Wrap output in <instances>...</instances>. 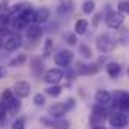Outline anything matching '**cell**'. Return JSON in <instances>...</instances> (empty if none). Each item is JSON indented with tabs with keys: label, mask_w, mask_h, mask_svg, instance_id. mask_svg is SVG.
Wrapping results in <instances>:
<instances>
[{
	"label": "cell",
	"mask_w": 129,
	"mask_h": 129,
	"mask_svg": "<svg viewBox=\"0 0 129 129\" xmlns=\"http://www.w3.org/2000/svg\"><path fill=\"white\" fill-rule=\"evenodd\" d=\"M108 120V109L105 106L100 105H94L91 109V115H90V123L93 127H99L102 126L105 121Z\"/></svg>",
	"instance_id": "cell-1"
},
{
	"label": "cell",
	"mask_w": 129,
	"mask_h": 129,
	"mask_svg": "<svg viewBox=\"0 0 129 129\" xmlns=\"http://www.w3.org/2000/svg\"><path fill=\"white\" fill-rule=\"evenodd\" d=\"M96 47H97V50H99L100 53L106 55V53H109V52L114 50V47H115V40H114L109 34H102V35H99L97 40H96Z\"/></svg>",
	"instance_id": "cell-2"
},
{
	"label": "cell",
	"mask_w": 129,
	"mask_h": 129,
	"mask_svg": "<svg viewBox=\"0 0 129 129\" xmlns=\"http://www.w3.org/2000/svg\"><path fill=\"white\" fill-rule=\"evenodd\" d=\"M21 46H23V38H21L20 34H17V32L8 34V35L3 38V49H5L6 52H15V50H18Z\"/></svg>",
	"instance_id": "cell-3"
},
{
	"label": "cell",
	"mask_w": 129,
	"mask_h": 129,
	"mask_svg": "<svg viewBox=\"0 0 129 129\" xmlns=\"http://www.w3.org/2000/svg\"><path fill=\"white\" fill-rule=\"evenodd\" d=\"M43 79L49 85H59V82L64 79V70L58 69V67L49 69V70H46L43 73Z\"/></svg>",
	"instance_id": "cell-4"
},
{
	"label": "cell",
	"mask_w": 129,
	"mask_h": 129,
	"mask_svg": "<svg viewBox=\"0 0 129 129\" xmlns=\"http://www.w3.org/2000/svg\"><path fill=\"white\" fill-rule=\"evenodd\" d=\"M108 123H109V126H112V129H123L127 126L129 118L126 114H123L120 111H114L108 115Z\"/></svg>",
	"instance_id": "cell-5"
},
{
	"label": "cell",
	"mask_w": 129,
	"mask_h": 129,
	"mask_svg": "<svg viewBox=\"0 0 129 129\" xmlns=\"http://www.w3.org/2000/svg\"><path fill=\"white\" fill-rule=\"evenodd\" d=\"M73 59H75V53L72 50H69V49L59 50L55 55V64L58 66V69H62V67L66 69V67H69L70 64L73 62Z\"/></svg>",
	"instance_id": "cell-6"
},
{
	"label": "cell",
	"mask_w": 129,
	"mask_h": 129,
	"mask_svg": "<svg viewBox=\"0 0 129 129\" xmlns=\"http://www.w3.org/2000/svg\"><path fill=\"white\" fill-rule=\"evenodd\" d=\"M105 21H106V26L108 27L118 29V27H121V24L124 21V15H121L118 11H109L108 15L105 17Z\"/></svg>",
	"instance_id": "cell-7"
},
{
	"label": "cell",
	"mask_w": 129,
	"mask_h": 129,
	"mask_svg": "<svg viewBox=\"0 0 129 129\" xmlns=\"http://www.w3.org/2000/svg\"><path fill=\"white\" fill-rule=\"evenodd\" d=\"M12 93L17 99H26L30 94V84L27 81H18L14 84Z\"/></svg>",
	"instance_id": "cell-8"
},
{
	"label": "cell",
	"mask_w": 129,
	"mask_h": 129,
	"mask_svg": "<svg viewBox=\"0 0 129 129\" xmlns=\"http://www.w3.org/2000/svg\"><path fill=\"white\" fill-rule=\"evenodd\" d=\"M69 111L66 108V105H64V102H56L53 103L50 108H49V117L53 118V120H61L64 118V115H66Z\"/></svg>",
	"instance_id": "cell-9"
},
{
	"label": "cell",
	"mask_w": 129,
	"mask_h": 129,
	"mask_svg": "<svg viewBox=\"0 0 129 129\" xmlns=\"http://www.w3.org/2000/svg\"><path fill=\"white\" fill-rule=\"evenodd\" d=\"M94 100H96V105H100V106L106 108L112 102V94L106 90H97L94 93Z\"/></svg>",
	"instance_id": "cell-10"
},
{
	"label": "cell",
	"mask_w": 129,
	"mask_h": 129,
	"mask_svg": "<svg viewBox=\"0 0 129 129\" xmlns=\"http://www.w3.org/2000/svg\"><path fill=\"white\" fill-rule=\"evenodd\" d=\"M75 11V2L73 0H61L56 6V12L58 15H69Z\"/></svg>",
	"instance_id": "cell-11"
},
{
	"label": "cell",
	"mask_w": 129,
	"mask_h": 129,
	"mask_svg": "<svg viewBox=\"0 0 129 129\" xmlns=\"http://www.w3.org/2000/svg\"><path fill=\"white\" fill-rule=\"evenodd\" d=\"M43 32H44L43 26L32 23V24H29V26L26 27V38H27V40H30V41L40 40V38H41V35H43Z\"/></svg>",
	"instance_id": "cell-12"
},
{
	"label": "cell",
	"mask_w": 129,
	"mask_h": 129,
	"mask_svg": "<svg viewBox=\"0 0 129 129\" xmlns=\"http://www.w3.org/2000/svg\"><path fill=\"white\" fill-rule=\"evenodd\" d=\"M112 102H115L117 108L121 111H129V93H117L112 96Z\"/></svg>",
	"instance_id": "cell-13"
},
{
	"label": "cell",
	"mask_w": 129,
	"mask_h": 129,
	"mask_svg": "<svg viewBox=\"0 0 129 129\" xmlns=\"http://www.w3.org/2000/svg\"><path fill=\"white\" fill-rule=\"evenodd\" d=\"M49 18H50V9H49V8H46V6H41V8H38V9L35 11L34 23L41 26V24L47 23V21H49Z\"/></svg>",
	"instance_id": "cell-14"
},
{
	"label": "cell",
	"mask_w": 129,
	"mask_h": 129,
	"mask_svg": "<svg viewBox=\"0 0 129 129\" xmlns=\"http://www.w3.org/2000/svg\"><path fill=\"white\" fill-rule=\"evenodd\" d=\"M30 72H32V75L37 76V78H40V76L44 73V61H43V58L34 56V58L30 59Z\"/></svg>",
	"instance_id": "cell-15"
},
{
	"label": "cell",
	"mask_w": 129,
	"mask_h": 129,
	"mask_svg": "<svg viewBox=\"0 0 129 129\" xmlns=\"http://www.w3.org/2000/svg\"><path fill=\"white\" fill-rule=\"evenodd\" d=\"M106 73H108L109 78L117 79V78L121 75V66H120L118 62H115V61H109V62L106 64Z\"/></svg>",
	"instance_id": "cell-16"
},
{
	"label": "cell",
	"mask_w": 129,
	"mask_h": 129,
	"mask_svg": "<svg viewBox=\"0 0 129 129\" xmlns=\"http://www.w3.org/2000/svg\"><path fill=\"white\" fill-rule=\"evenodd\" d=\"M14 99H15V96H14L12 90H3L2 94H0V103H2V106H5V108H8L12 103Z\"/></svg>",
	"instance_id": "cell-17"
},
{
	"label": "cell",
	"mask_w": 129,
	"mask_h": 129,
	"mask_svg": "<svg viewBox=\"0 0 129 129\" xmlns=\"http://www.w3.org/2000/svg\"><path fill=\"white\" fill-rule=\"evenodd\" d=\"M88 27H90L88 20H85V18L76 20V23H75V34L76 35H84V34H87Z\"/></svg>",
	"instance_id": "cell-18"
},
{
	"label": "cell",
	"mask_w": 129,
	"mask_h": 129,
	"mask_svg": "<svg viewBox=\"0 0 129 129\" xmlns=\"http://www.w3.org/2000/svg\"><path fill=\"white\" fill-rule=\"evenodd\" d=\"M27 61V55L26 53H17L11 61H9V67H21L24 66Z\"/></svg>",
	"instance_id": "cell-19"
},
{
	"label": "cell",
	"mask_w": 129,
	"mask_h": 129,
	"mask_svg": "<svg viewBox=\"0 0 129 129\" xmlns=\"http://www.w3.org/2000/svg\"><path fill=\"white\" fill-rule=\"evenodd\" d=\"M61 93H62V87L61 85H49L44 90V96H49V97H53V99L59 97Z\"/></svg>",
	"instance_id": "cell-20"
},
{
	"label": "cell",
	"mask_w": 129,
	"mask_h": 129,
	"mask_svg": "<svg viewBox=\"0 0 129 129\" xmlns=\"http://www.w3.org/2000/svg\"><path fill=\"white\" fill-rule=\"evenodd\" d=\"M20 109H21V102H20V99H14L12 100V103L6 108V111H8V114H12V115H15V114H18L20 112Z\"/></svg>",
	"instance_id": "cell-21"
},
{
	"label": "cell",
	"mask_w": 129,
	"mask_h": 129,
	"mask_svg": "<svg viewBox=\"0 0 129 129\" xmlns=\"http://www.w3.org/2000/svg\"><path fill=\"white\" fill-rule=\"evenodd\" d=\"M94 9H96V3H94V0H85V2L82 3V12H84V14L90 15V14H93V12H94Z\"/></svg>",
	"instance_id": "cell-22"
},
{
	"label": "cell",
	"mask_w": 129,
	"mask_h": 129,
	"mask_svg": "<svg viewBox=\"0 0 129 129\" xmlns=\"http://www.w3.org/2000/svg\"><path fill=\"white\" fill-rule=\"evenodd\" d=\"M117 40L120 41L121 46H127V44H129V30H127V29L120 30L118 35H117Z\"/></svg>",
	"instance_id": "cell-23"
},
{
	"label": "cell",
	"mask_w": 129,
	"mask_h": 129,
	"mask_svg": "<svg viewBox=\"0 0 129 129\" xmlns=\"http://www.w3.org/2000/svg\"><path fill=\"white\" fill-rule=\"evenodd\" d=\"M52 49H53V41H52V38H47V40L44 41L43 56H44V58H49V56H50V53H52Z\"/></svg>",
	"instance_id": "cell-24"
},
{
	"label": "cell",
	"mask_w": 129,
	"mask_h": 129,
	"mask_svg": "<svg viewBox=\"0 0 129 129\" xmlns=\"http://www.w3.org/2000/svg\"><path fill=\"white\" fill-rule=\"evenodd\" d=\"M24 127H26V118L24 117H17L11 124V129H24Z\"/></svg>",
	"instance_id": "cell-25"
},
{
	"label": "cell",
	"mask_w": 129,
	"mask_h": 129,
	"mask_svg": "<svg viewBox=\"0 0 129 129\" xmlns=\"http://www.w3.org/2000/svg\"><path fill=\"white\" fill-rule=\"evenodd\" d=\"M117 11L121 14V15H129V0H124V2H120L118 3V8H117Z\"/></svg>",
	"instance_id": "cell-26"
},
{
	"label": "cell",
	"mask_w": 129,
	"mask_h": 129,
	"mask_svg": "<svg viewBox=\"0 0 129 129\" xmlns=\"http://www.w3.org/2000/svg\"><path fill=\"white\" fill-rule=\"evenodd\" d=\"M44 103H46V96L41 93H37L34 96V105L35 106H44Z\"/></svg>",
	"instance_id": "cell-27"
},
{
	"label": "cell",
	"mask_w": 129,
	"mask_h": 129,
	"mask_svg": "<svg viewBox=\"0 0 129 129\" xmlns=\"http://www.w3.org/2000/svg\"><path fill=\"white\" fill-rule=\"evenodd\" d=\"M79 53H81L84 58H87V59L91 58V49H90L87 44H81V46H79Z\"/></svg>",
	"instance_id": "cell-28"
},
{
	"label": "cell",
	"mask_w": 129,
	"mask_h": 129,
	"mask_svg": "<svg viewBox=\"0 0 129 129\" xmlns=\"http://www.w3.org/2000/svg\"><path fill=\"white\" fill-rule=\"evenodd\" d=\"M66 43H67L69 46H76V43H78L76 34H75V32H72V34H66Z\"/></svg>",
	"instance_id": "cell-29"
},
{
	"label": "cell",
	"mask_w": 129,
	"mask_h": 129,
	"mask_svg": "<svg viewBox=\"0 0 129 129\" xmlns=\"http://www.w3.org/2000/svg\"><path fill=\"white\" fill-rule=\"evenodd\" d=\"M64 105H66L67 111H72V109L76 106V99H73V97H69L66 102H64Z\"/></svg>",
	"instance_id": "cell-30"
},
{
	"label": "cell",
	"mask_w": 129,
	"mask_h": 129,
	"mask_svg": "<svg viewBox=\"0 0 129 129\" xmlns=\"http://www.w3.org/2000/svg\"><path fill=\"white\" fill-rule=\"evenodd\" d=\"M6 117H8V111L5 106H2V103H0V124H3L6 121Z\"/></svg>",
	"instance_id": "cell-31"
},
{
	"label": "cell",
	"mask_w": 129,
	"mask_h": 129,
	"mask_svg": "<svg viewBox=\"0 0 129 129\" xmlns=\"http://www.w3.org/2000/svg\"><path fill=\"white\" fill-rule=\"evenodd\" d=\"M40 121L43 123V124H46V126H55V121H53V118H47V117H41L40 118Z\"/></svg>",
	"instance_id": "cell-32"
},
{
	"label": "cell",
	"mask_w": 129,
	"mask_h": 129,
	"mask_svg": "<svg viewBox=\"0 0 129 129\" xmlns=\"http://www.w3.org/2000/svg\"><path fill=\"white\" fill-rule=\"evenodd\" d=\"M100 20H102V12H97V14L94 15V23H93V24H94V26H97Z\"/></svg>",
	"instance_id": "cell-33"
},
{
	"label": "cell",
	"mask_w": 129,
	"mask_h": 129,
	"mask_svg": "<svg viewBox=\"0 0 129 129\" xmlns=\"http://www.w3.org/2000/svg\"><path fill=\"white\" fill-rule=\"evenodd\" d=\"M0 79H3V69L0 67Z\"/></svg>",
	"instance_id": "cell-34"
},
{
	"label": "cell",
	"mask_w": 129,
	"mask_h": 129,
	"mask_svg": "<svg viewBox=\"0 0 129 129\" xmlns=\"http://www.w3.org/2000/svg\"><path fill=\"white\" fill-rule=\"evenodd\" d=\"M93 129H105L103 126H99V127H93Z\"/></svg>",
	"instance_id": "cell-35"
},
{
	"label": "cell",
	"mask_w": 129,
	"mask_h": 129,
	"mask_svg": "<svg viewBox=\"0 0 129 129\" xmlns=\"http://www.w3.org/2000/svg\"><path fill=\"white\" fill-rule=\"evenodd\" d=\"M127 76H129V69H127Z\"/></svg>",
	"instance_id": "cell-36"
}]
</instances>
